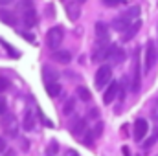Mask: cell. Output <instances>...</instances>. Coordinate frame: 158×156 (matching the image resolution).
<instances>
[{
  "mask_svg": "<svg viewBox=\"0 0 158 156\" xmlns=\"http://www.w3.org/2000/svg\"><path fill=\"white\" fill-rule=\"evenodd\" d=\"M19 13H20L22 22L28 28H33L37 24V11H35V6L31 0H20L19 2Z\"/></svg>",
  "mask_w": 158,
  "mask_h": 156,
  "instance_id": "6da1fadb",
  "label": "cell"
},
{
  "mask_svg": "<svg viewBox=\"0 0 158 156\" xmlns=\"http://www.w3.org/2000/svg\"><path fill=\"white\" fill-rule=\"evenodd\" d=\"M156 57H158L156 46H155L153 40H149V42L145 44V59H143V72H145V74H149V72L153 70V66H155V63H156Z\"/></svg>",
  "mask_w": 158,
  "mask_h": 156,
  "instance_id": "7a4b0ae2",
  "label": "cell"
},
{
  "mask_svg": "<svg viewBox=\"0 0 158 156\" xmlns=\"http://www.w3.org/2000/svg\"><path fill=\"white\" fill-rule=\"evenodd\" d=\"M63 39H64V30H63L61 26H53V28H50V31L46 33V42H48V46H50L52 50H57V48L61 46Z\"/></svg>",
  "mask_w": 158,
  "mask_h": 156,
  "instance_id": "3957f363",
  "label": "cell"
},
{
  "mask_svg": "<svg viewBox=\"0 0 158 156\" xmlns=\"http://www.w3.org/2000/svg\"><path fill=\"white\" fill-rule=\"evenodd\" d=\"M142 86V72H140V61H138V51L134 55V63H132V76H131V92L138 94Z\"/></svg>",
  "mask_w": 158,
  "mask_h": 156,
  "instance_id": "277c9868",
  "label": "cell"
},
{
  "mask_svg": "<svg viewBox=\"0 0 158 156\" xmlns=\"http://www.w3.org/2000/svg\"><path fill=\"white\" fill-rule=\"evenodd\" d=\"M112 79V68L109 64H101L96 72V86L98 88H103L105 84H109Z\"/></svg>",
  "mask_w": 158,
  "mask_h": 156,
  "instance_id": "5b68a950",
  "label": "cell"
},
{
  "mask_svg": "<svg viewBox=\"0 0 158 156\" xmlns=\"http://www.w3.org/2000/svg\"><path fill=\"white\" fill-rule=\"evenodd\" d=\"M147 132H149V123L145 121V119H136L134 121V140L136 142H143V138L147 136Z\"/></svg>",
  "mask_w": 158,
  "mask_h": 156,
  "instance_id": "8992f818",
  "label": "cell"
},
{
  "mask_svg": "<svg viewBox=\"0 0 158 156\" xmlns=\"http://www.w3.org/2000/svg\"><path fill=\"white\" fill-rule=\"evenodd\" d=\"M136 20H138V18H136ZM132 22H134V20L123 13V15H119V17H116V18L112 20V28H114L116 31H121V33H123V31H125V30H127Z\"/></svg>",
  "mask_w": 158,
  "mask_h": 156,
  "instance_id": "52a82bcc",
  "label": "cell"
},
{
  "mask_svg": "<svg viewBox=\"0 0 158 156\" xmlns=\"http://www.w3.org/2000/svg\"><path fill=\"white\" fill-rule=\"evenodd\" d=\"M118 94H119V84L116 81H110L109 86H107V90H105V94H103V101L109 105V103H112V101L116 99Z\"/></svg>",
  "mask_w": 158,
  "mask_h": 156,
  "instance_id": "ba28073f",
  "label": "cell"
},
{
  "mask_svg": "<svg viewBox=\"0 0 158 156\" xmlns=\"http://www.w3.org/2000/svg\"><path fill=\"white\" fill-rule=\"evenodd\" d=\"M107 59H109L112 64H119V63H123V59H125V51H123L121 48H118V46H110Z\"/></svg>",
  "mask_w": 158,
  "mask_h": 156,
  "instance_id": "9c48e42d",
  "label": "cell"
},
{
  "mask_svg": "<svg viewBox=\"0 0 158 156\" xmlns=\"http://www.w3.org/2000/svg\"><path fill=\"white\" fill-rule=\"evenodd\" d=\"M140 28H142V22H140V20H134V22H132L125 31H123L121 40H123V42H129L131 39H134V37H136V33L140 31Z\"/></svg>",
  "mask_w": 158,
  "mask_h": 156,
  "instance_id": "30bf717a",
  "label": "cell"
},
{
  "mask_svg": "<svg viewBox=\"0 0 158 156\" xmlns=\"http://www.w3.org/2000/svg\"><path fill=\"white\" fill-rule=\"evenodd\" d=\"M96 37H98V42L109 40V28L105 22H96Z\"/></svg>",
  "mask_w": 158,
  "mask_h": 156,
  "instance_id": "8fae6325",
  "label": "cell"
},
{
  "mask_svg": "<svg viewBox=\"0 0 158 156\" xmlns=\"http://www.w3.org/2000/svg\"><path fill=\"white\" fill-rule=\"evenodd\" d=\"M42 77H44V83H57L59 74H57V70H53L50 64H46V66H42Z\"/></svg>",
  "mask_w": 158,
  "mask_h": 156,
  "instance_id": "7c38bea8",
  "label": "cell"
},
{
  "mask_svg": "<svg viewBox=\"0 0 158 156\" xmlns=\"http://www.w3.org/2000/svg\"><path fill=\"white\" fill-rule=\"evenodd\" d=\"M53 59L57 63H61V64H68L72 61V53L68 50H55L53 51Z\"/></svg>",
  "mask_w": 158,
  "mask_h": 156,
  "instance_id": "4fadbf2b",
  "label": "cell"
},
{
  "mask_svg": "<svg viewBox=\"0 0 158 156\" xmlns=\"http://www.w3.org/2000/svg\"><path fill=\"white\" fill-rule=\"evenodd\" d=\"M85 130H86V119H85V117H77V119L74 121V125H72V132H74L76 136H83Z\"/></svg>",
  "mask_w": 158,
  "mask_h": 156,
  "instance_id": "5bb4252c",
  "label": "cell"
},
{
  "mask_svg": "<svg viewBox=\"0 0 158 156\" xmlns=\"http://www.w3.org/2000/svg\"><path fill=\"white\" fill-rule=\"evenodd\" d=\"M0 20L7 26H17V17L7 9H0Z\"/></svg>",
  "mask_w": 158,
  "mask_h": 156,
  "instance_id": "9a60e30c",
  "label": "cell"
},
{
  "mask_svg": "<svg viewBox=\"0 0 158 156\" xmlns=\"http://www.w3.org/2000/svg\"><path fill=\"white\" fill-rule=\"evenodd\" d=\"M61 84L59 83H46V92H48V96L50 97H57L59 94H61Z\"/></svg>",
  "mask_w": 158,
  "mask_h": 156,
  "instance_id": "2e32d148",
  "label": "cell"
},
{
  "mask_svg": "<svg viewBox=\"0 0 158 156\" xmlns=\"http://www.w3.org/2000/svg\"><path fill=\"white\" fill-rule=\"evenodd\" d=\"M22 127H24L26 130H33V127H35V117H33V114H31L30 110L24 114V123H22Z\"/></svg>",
  "mask_w": 158,
  "mask_h": 156,
  "instance_id": "e0dca14e",
  "label": "cell"
},
{
  "mask_svg": "<svg viewBox=\"0 0 158 156\" xmlns=\"http://www.w3.org/2000/svg\"><path fill=\"white\" fill-rule=\"evenodd\" d=\"M76 92H77V97L81 99V101H85V103L92 99V94H90V90H88L86 86H77Z\"/></svg>",
  "mask_w": 158,
  "mask_h": 156,
  "instance_id": "ac0fdd59",
  "label": "cell"
},
{
  "mask_svg": "<svg viewBox=\"0 0 158 156\" xmlns=\"http://www.w3.org/2000/svg\"><path fill=\"white\" fill-rule=\"evenodd\" d=\"M66 13H68V17L72 18V20H77L79 18V4H68L66 6Z\"/></svg>",
  "mask_w": 158,
  "mask_h": 156,
  "instance_id": "d6986e66",
  "label": "cell"
},
{
  "mask_svg": "<svg viewBox=\"0 0 158 156\" xmlns=\"http://www.w3.org/2000/svg\"><path fill=\"white\" fill-rule=\"evenodd\" d=\"M74 109H76V99H66V103H64V109H63V112L66 114V116H70L72 112H74Z\"/></svg>",
  "mask_w": 158,
  "mask_h": 156,
  "instance_id": "ffe728a7",
  "label": "cell"
},
{
  "mask_svg": "<svg viewBox=\"0 0 158 156\" xmlns=\"http://www.w3.org/2000/svg\"><path fill=\"white\" fill-rule=\"evenodd\" d=\"M101 132H103V121H98L96 127L92 129V136H94V140H98V138L101 136Z\"/></svg>",
  "mask_w": 158,
  "mask_h": 156,
  "instance_id": "44dd1931",
  "label": "cell"
},
{
  "mask_svg": "<svg viewBox=\"0 0 158 156\" xmlns=\"http://www.w3.org/2000/svg\"><path fill=\"white\" fill-rule=\"evenodd\" d=\"M107 7H116V6H121L123 4V0H101Z\"/></svg>",
  "mask_w": 158,
  "mask_h": 156,
  "instance_id": "7402d4cb",
  "label": "cell"
},
{
  "mask_svg": "<svg viewBox=\"0 0 158 156\" xmlns=\"http://www.w3.org/2000/svg\"><path fill=\"white\" fill-rule=\"evenodd\" d=\"M7 112V103H6V99L0 96V116H4Z\"/></svg>",
  "mask_w": 158,
  "mask_h": 156,
  "instance_id": "603a6c76",
  "label": "cell"
},
{
  "mask_svg": "<svg viewBox=\"0 0 158 156\" xmlns=\"http://www.w3.org/2000/svg\"><path fill=\"white\" fill-rule=\"evenodd\" d=\"M9 88V81L6 77H0V92H6Z\"/></svg>",
  "mask_w": 158,
  "mask_h": 156,
  "instance_id": "cb8c5ba5",
  "label": "cell"
},
{
  "mask_svg": "<svg viewBox=\"0 0 158 156\" xmlns=\"http://www.w3.org/2000/svg\"><path fill=\"white\" fill-rule=\"evenodd\" d=\"M0 153H6V140L0 136Z\"/></svg>",
  "mask_w": 158,
  "mask_h": 156,
  "instance_id": "d4e9b609",
  "label": "cell"
},
{
  "mask_svg": "<svg viewBox=\"0 0 158 156\" xmlns=\"http://www.w3.org/2000/svg\"><path fill=\"white\" fill-rule=\"evenodd\" d=\"M153 119H158V105L153 109Z\"/></svg>",
  "mask_w": 158,
  "mask_h": 156,
  "instance_id": "484cf974",
  "label": "cell"
},
{
  "mask_svg": "<svg viewBox=\"0 0 158 156\" xmlns=\"http://www.w3.org/2000/svg\"><path fill=\"white\" fill-rule=\"evenodd\" d=\"M7 4H13V0H0V6H7Z\"/></svg>",
  "mask_w": 158,
  "mask_h": 156,
  "instance_id": "4316f807",
  "label": "cell"
},
{
  "mask_svg": "<svg viewBox=\"0 0 158 156\" xmlns=\"http://www.w3.org/2000/svg\"><path fill=\"white\" fill-rule=\"evenodd\" d=\"M64 156H79V154H77V151H68Z\"/></svg>",
  "mask_w": 158,
  "mask_h": 156,
  "instance_id": "83f0119b",
  "label": "cell"
},
{
  "mask_svg": "<svg viewBox=\"0 0 158 156\" xmlns=\"http://www.w3.org/2000/svg\"><path fill=\"white\" fill-rule=\"evenodd\" d=\"M121 151H123V154H125V156H131V153H129V149H127V147H123Z\"/></svg>",
  "mask_w": 158,
  "mask_h": 156,
  "instance_id": "f1b7e54d",
  "label": "cell"
},
{
  "mask_svg": "<svg viewBox=\"0 0 158 156\" xmlns=\"http://www.w3.org/2000/svg\"><path fill=\"white\" fill-rule=\"evenodd\" d=\"M76 2H77V4H83V2H86V0H76Z\"/></svg>",
  "mask_w": 158,
  "mask_h": 156,
  "instance_id": "f546056e",
  "label": "cell"
}]
</instances>
